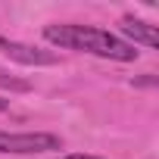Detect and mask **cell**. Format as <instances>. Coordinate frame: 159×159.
<instances>
[{
    "instance_id": "7",
    "label": "cell",
    "mask_w": 159,
    "mask_h": 159,
    "mask_svg": "<svg viewBox=\"0 0 159 159\" xmlns=\"http://www.w3.org/2000/svg\"><path fill=\"white\" fill-rule=\"evenodd\" d=\"M62 159H100V156H84V153H69V156H62Z\"/></svg>"
},
{
    "instance_id": "6",
    "label": "cell",
    "mask_w": 159,
    "mask_h": 159,
    "mask_svg": "<svg viewBox=\"0 0 159 159\" xmlns=\"http://www.w3.org/2000/svg\"><path fill=\"white\" fill-rule=\"evenodd\" d=\"M134 84H140V88H150V84H156V75H147V78H134Z\"/></svg>"
},
{
    "instance_id": "5",
    "label": "cell",
    "mask_w": 159,
    "mask_h": 159,
    "mask_svg": "<svg viewBox=\"0 0 159 159\" xmlns=\"http://www.w3.org/2000/svg\"><path fill=\"white\" fill-rule=\"evenodd\" d=\"M0 88H10V91H28L31 84H28V81H19V78H13V75H3V72H0Z\"/></svg>"
},
{
    "instance_id": "3",
    "label": "cell",
    "mask_w": 159,
    "mask_h": 159,
    "mask_svg": "<svg viewBox=\"0 0 159 159\" xmlns=\"http://www.w3.org/2000/svg\"><path fill=\"white\" fill-rule=\"evenodd\" d=\"M0 50H3V56H10L13 62H22V66H56L59 62V56L50 50L19 44V41H7V38H0Z\"/></svg>"
},
{
    "instance_id": "4",
    "label": "cell",
    "mask_w": 159,
    "mask_h": 159,
    "mask_svg": "<svg viewBox=\"0 0 159 159\" xmlns=\"http://www.w3.org/2000/svg\"><path fill=\"white\" fill-rule=\"evenodd\" d=\"M122 34L125 38H131L134 44H143V47H159V31H156V25H147V22H140V19H122ZM122 38V41H125ZM128 41V44H131Z\"/></svg>"
},
{
    "instance_id": "8",
    "label": "cell",
    "mask_w": 159,
    "mask_h": 159,
    "mask_svg": "<svg viewBox=\"0 0 159 159\" xmlns=\"http://www.w3.org/2000/svg\"><path fill=\"white\" fill-rule=\"evenodd\" d=\"M7 106H10V103H7V100H0V109H7Z\"/></svg>"
},
{
    "instance_id": "2",
    "label": "cell",
    "mask_w": 159,
    "mask_h": 159,
    "mask_svg": "<svg viewBox=\"0 0 159 159\" xmlns=\"http://www.w3.org/2000/svg\"><path fill=\"white\" fill-rule=\"evenodd\" d=\"M50 150H62V140L50 131H22V134L0 131V153L28 156V153H50Z\"/></svg>"
},
{
    "instance_id": "1",
    "label": "cell",
    "mask_w": 159,
    "mask_h": 159,
    "mask_svg": "<svg viewBox=\"0 0 159 159\" xmlns=\"http://www.w3.org/2000/svg\"><path fill=\"white\" fill-rule=\"evenodd\" d=\"M44 38L56 47H66V50H81V53H94V56H103V59H119V62H131L137 59V47L122 41L119 34L112 31H103V28H94V25H47L44 28Z\"/></svg>"
}]
</instances>
